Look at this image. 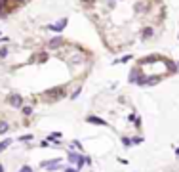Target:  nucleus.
Segmentation results:
<instances>
[{
  "instance_id": "nucleus-1",
  "label": "nucleus",
  "mask_w": 179,
  "mask_h": 172,
  "mask_svg": "<svg viewBox=\"0 0 179 172\" xmlns=\"http://www.w3.org/2000/svg\"><path fill=\"white\" fill-rule=\"evenodd\" d=\"M103 44L122 52L135 42L152 40L166 21L162 0H80Z\"/></svg>"
}]
</instances>
